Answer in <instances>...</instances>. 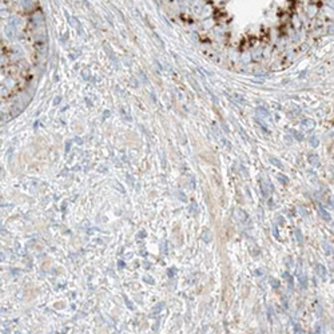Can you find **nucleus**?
Returning a JSON list of instances; mask_svg holds the SVG:
<instances>
[{"mask_svg":"<svg viewBox=\"0 0 334 334\" xmlns=\"http://www.w3.org/2000/svg\"><path fill=\"white\" fill-rule=\"evenodd\" d=\"M314 120H312V119H305L302 122V127L303 128H306V130H310V128H313L314 127Z\"/></svg>","mask_w":334,"mask_h":334,"instance_id":"obj_3","label":"nucleus"},{"mask_svg":"<svg viewBox=\"0 0 334 334\" xmlns=\"http://www.w3.org/2000/svg\"><path fill=\"white\" fill-rule=\"evenodd\" d=\"M293 134H294V136H295V139H297V140H302V139H303V135H302V134L297 133V131H294Z\"/></svg>","mask_w":334,"mask_h":334,"instance_id":"obj_7","label":"nucleus"},{"mask_svg":"<svg viewBox=\"0 0 334 334\" xmlns=\"http://www.w3.org/2000/svg\"><path fill=\"white\" fill-rule=\"evenodd\" d=\"M333 174H334V167H333Z\"/></svg>","mask_w":334,"mask_h":334,"instance_id":"obj_11","label":"nucleus"},{"mask_svg":"<svg viewBox=\"0 0 334 334\" xmlns=\"http://www.w3.org/2000/svg\"><path fill=\"white\" fill-rule=\"evenodd\" d=\"M271 163H274L275 166H278V167H282V164H281L279 162H278L277 159H275V158H271Z\"/></svg>","mask_w":334,"mask_h":334,"instance_id":"obj_9","label":"nucleus"},{"mask_svg":"<svg viewBox=\"0 0 334 334\" xmlns=\"http://www.w3.org/2000/svg\"><path fill=\"white\" fill-rule=\"evenodd\" d=\"M309 161H310V163L315 164V166H318V164H319L318 156H317V155H310V156H309Z\"/></svg>","mask_w":334,"mask_h":334,"instance_id":"obj_4","label":"nucleus"},{"mask_svg":"<svg viewBox=\"0 0 334 334\" xmlns=\"http://www.w3.org/2000/svg\"><path fill=\"white\" fill-rule=\"evenodd\" d=\"M318 143H319V142H318V139H317V138H312V139H310V145H312L313 147H317V146H318Z\"/></svg>","mask_w":334,"mask_h":334,"instance_id":"obj_6","label":"nucleus"},{"mask_svg":"<svg viewBox=\"0 0 334 334\" xmlns=\"http://www.w3.org/2000/svg\"><path fill=\"white\" fill-rule=\"evenodd\" d=\"M315 270H317V274L319 275V277L322 278V279H325L326 278V275H328V273H326V267H325L323 265H321V263H318V265L315 266Z\"/></svg>","mask_w":334,"mask_h":334,"instance_id":"obj_1","label":"nucleus"},{"mask_svg":"<svg viewBox=\"0 0 334 334\" xmlns=\"http://www.w3.org/2000/svg\"><path fill=\"white\" fill-rule=\"evenodd\" d=\"M295 233H297V238H298V242H302V238H301V233H300V230H295Z\"/></svg>","mask_w":334,"mask_h":334,"instance_id":"obj_10","label":"nucleus"},{"mask_svg":"<svg viewBox=\"0 0 334 334\" xmlns=\"http://www.w3.org/2000/svg\"><path fill=\"white\" fill-rule=\"evenodd\" d=\"M270 282H271V285H273V287H275V289H277V287L279 286V282H278L277 279H274V278H271Z\"/></svg>","mask_w":334,"mask_h":334,"instance_id":"obj_8","label":"nucleus"},{"mask_svg":"<svg viewBox=\"0 0 334 334\" xmlns=\"http://www.w3.org/2000/svg\"><path fill=\"white\" fill-rule=\"evenodd\" d=\"M319 215H321V218L323 219V221H326V222H329L331 219V215L329 214L325 208H322V207H319Z\"/></svg>","mask_w":334,"mask_h":334,"instance_id":"obj_2","label":"nucleus"},{"mask_svg":"<svg viewBox=\"0 0 334 334\" xmlns=\"http://www.w3.org/2000/svg\"><path fill=\"white\" fill-rule=\"evenodd\" d=\"M278 179L283 183V185H287V182H289V178L285 177V175H278Z\"/></svg>","mask_w":334,"mask_h":334,"instance_id":"obj_5","label":"nucleus"}]
</instances>
